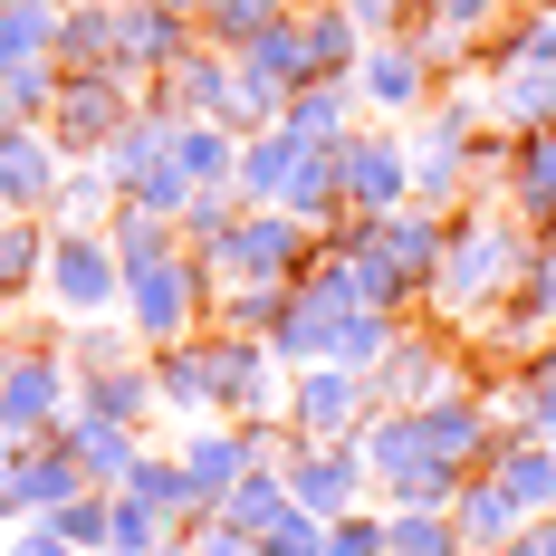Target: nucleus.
Masks as SVG:
<instances>
[{
	"instance_id": "f257e3e1",
	"label": "nucleus",
	"mask_w": 556,
	"mask_h": 556,
	"mask_svg": "<svg viewBox=\"0 0 556 556\" xmlns=\"http://www.w3.org/2000/svg\"><path fill=\"white\" fill-rule=\"evenodd\" d=\"M212 260L240 269L250 288H288V278L307 269V222H298V212H278V202H260L250 222L222 230V250H212Z\"/></svg>"
},
{
	"instance_id": "f03ea898",
	"label": "nucleus",
	"mask_w": 556,
	"mask_h": 556,
	"mask_svg": "<svg viewBox=\"0 0 556 556\" xmlns=\"http://www.w3.org/2000/svg\"><path fill=\"white\" fill-rule=\"evenodd\" d=\"M288 413H298L307 442H355V422H365V375H345V365H307L298 393H288Z\"/></svg>"
},
{
	"instance_id": "7ed1b4c3",
	"label": "nucleus",
	"mask_w": 556,
	"mask_h": 556,
	"mask_svg": "<svg viewBox=\"0 0 556 556\" xmlns=\"http://www.w3.org/2000/svg\"><path fill=\"white\" fill-rule=\"evenodd\" d=\"M278 480H288V500H298V508L345 518V508H355V490H365V451H355V442H307V460H288Z\"/></svg>"
},
{
	"instance_id": "20e7f679",
	"label": "nucleus",
	"mask_w": 556,
	"mask_h": 556,
	"mask_svg": "<svg viewBox=\"0 0 556 556\" xmlns=\"http://www.w3.org/2000/svg\"><path fill=\"white\" fill-rule=\"evenodd\" d=\"M403 192H413V154L403 144H336V202H355V212L384 222Z\"/></svg>"
},
{
	"instance_id": "39448f33",
	"label": "nucleus",
	"mask_w": 556,
	"mask_h": 556,
	"mask_svg": "<svg viewBox=\"0 0 556 556\" xmlns=\"http://www.w3.org/2000/svg\"><path fill=\"white\" fill-rule=\"evenodd\" d=\"M135 278V327L144 336H182V317L202 307V278H192V260L173 250V260H144V269H125Z\"/></svg>"
},
{
	"instance_id": "423d86ee",
	"label": "nucleus",
	"mask_w": 556,
	"mask_h": 556,
	"mask_svg": "<svg viewBox=\"0 0 556 556\" xmlns=\"http://www.w3.org/2000/svg\"><path fill=\"white\" fill-rule=\"evenodd\" d=\"M49 278H58V298H67L77 317H97L125 269H115V250L97 240V230H67V240H58V260H49Z\"/></svg>"
},
{
	"instance_id": "0eeeda50",
	"label": "nucleus",
	"mask_w": 556,
	"mask_h": 556,
	"mask_svg": "<svg viewBox=\"0 0 556 556\" xmlns=\"http://www.w3.org/2000/svg\"><path fill=\"white\" fill-rule=\"evenodd\" d=\"M442 518H451V538H460V547H508V538H518V500H508L500 480H480V470L451 490Z\"/></svg>"
},
{
	"instance_id": "6e6552de",
	"label": "nucleus",
	"mask_w": 556,
	"mask_h": 556,
	"mask_svg": "<svg viewBox=\"0 0 556 556\" xmlns=\"http://www.w3.org/2000/svg\"><path fill=\"white\" fill-rule=\"evenodd\" d=\"M490 480L518 500V518H547L556 508V451L547 442H508V451H490Z\"/></svg>"
},
{
	"instance_id": "1a4fd4ad",
	"label": "nucleus",
	"mask_w": 556,
	"mask_h": 556,
	"mask_svg": "<svg viewBox=\"0 0 556 556\" xmlns=\"http://www.w3.org/2000/svg\"><path fill=\"white\" fill-rule=\"evenodd\" d=\"M115 125H125V87L77 77V87H67V144H106Z\"/></svg>"
},
{
	"instance_id": "9d476101",
	"label": "nucleus",
	"mask_w": 556,
	"mask_h": 556,
	"mask_svg": "<svg viewBox=\"0 0 556 556\" xmlns=\"http://www.w3.org/2000/svg\"><path fill=\"white\" fill-rule=\"evenodd\" d=\"M384 556H460V538H451L442 508H393L384 518Z\"/></svg>"
},
{
	"instance_id": "9b49d317",
	"label": "nucleus",
	"mask_w": 556,
	"mask_h": 556,
	"mask_svg": "<svg viewBox=\"0 0 556 556\" xmlns=\"http://www.w3.org/2000/svg\"><path fill=\"white\" fill-rule=\"evenodd\" d=\"M288 20V0H202V29L222 39V49H250L260 29H278Z\"/></svg>"
},
{
	"instance_id": "f8f14e48",
	"label": "nucleus",
	"mask_w": 556,
	"mask_h": 556,
	"mask_svg": "<svg viewBox=\"0 0 556 556\" xmlns=\"http://www.w3.org/2000/svg\"><path fill=\"white\" fill-rule=\"evenodd\" d=\"M365 87H375V106H422V49H375V67H365Z\"/></svg>"
},
{
	"instance_id": "ddd939ff",
	"label": "nucleus",
	"mask_w": 556,
	"mask_h": 556,
	"mask_svg": "<svg viewBox=\"0 0 556 556\" xmlns=\"http://www.w3.org/2000/svg\"><path fill=\"white\" fill-rule=\"evenodd\" d=\"M500 115H518V125H547V115H556V67H508Z\"/></svg>"
},
{
	"instance_id": "4468645a",
	"label": "nucleus",
	"mask_w": 556,
	"mask_h": 556,
	"mask_svg": "<svg viewBox=\"0 0 556 556\" xmlns=\"http://www.w3.org/2000/svg\"><path fill=\"white\" fill-rule=\"evenodd\" d=\"M518 202L556 222V125L538 135V144H528V154H518Z\"/></svg>"
},
{
	"instance_id": "2eb2a0df",
	"label": "nucleus",
	"mask_w": 556,
	"mask_h": 556,
	"mask_svg": "<svg viewBox=\"0 0 556 556\" xmlns=\"http://www.w3.org/2000/svg\"><path fill=\"white\" fill-rule=\"evenodd\" d=\"M0 182H10L20 202H39V192H49V144H29V135H0Z\"/></svg>"
},
{
	"instance_id": "dca6fc26",
	"label": "nucleus",
	"mask_w": 556,
	"mask_h": 556,
	"mask_svg": "<svg viewBox=\"0 0 556 556\" xmlns=\"http://www.w3.org/2000/svg\"><path fill=\"white\" fill-rule=\"evenodd\" d=\"M58 403V365L39 355V365H10V422H49Z\"/></svg>"
},
{
	"instance_id": "f3484780",
	"label": "nucleus",
	"mask_w": 556,
	"mask_h": 556,
	"mask_svg": "<svg viewBox=\"0 0 556 556\" xmlns=\"http://www.w3.org/2000/svg\"><path fill=\"white\" fill-rule=\"evenodd\" d=\"M87 413H97V422H135V413H144V375H97V384H87Z\"/></svg>"
},
{
	"instance_id": "a211bd4d",
	"label": "nucleus",
	"mask_w": 556,
	"mask_h": 556,
	"mask_svg": "<svg viewBox=\"0 0 556 556\" xmlns=\"http://www.w3.org/2000/svg\"><path fill=\"white\" fill-rule=\"evenodd\" d=\"M490 10H500V0H442V20H460V29H470V20H490Z\"/></svg>"
}]
</instances>
